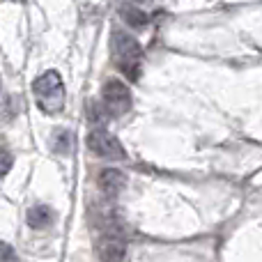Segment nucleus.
I'll return each instance as SVG.
<instances>
[{
	"instance_id": "1",
	"label": "nucleus",
	"mask_w": 262,
	"mask_h": 262,
	"mask_svg": "<svg viewBox=\"0 0 262 262\" xmlns=\"http://www.w3.org/2000/svg\"><path fill=\"white\" fill-rule=\"evenodd\" d=\"M111 58H113L115 67L124 74L127 78L136 81L140 74V60H143V49H140L138 39L129 35L127 30L115 28L111 32Z\"/></svg>"
},
{
	"instance_id": "2",
	"label": "nucleus",
	"mask_w": 262,
	"mask_h": 262,
	"mask_svg": "<svg viewBox=\"0 0 262 262\" xmlns=\"http://www.w3.org/2000/svg\"><path fill=\"white\" fill-rule=\"evenodd\" d=\"M32 92L37 97V106H39L44 113L53 115L60 113L64 106V85H62V78H60L58 72L49 69L44 72L35 83H32Z\"/></svg>"
},
{
	"instance_id": "3",
	"label": "nucleus",
	"mask_w": 262,
	"mask_h": 262,
	"mask_svg": "<svg viewBox=\"0 0 262 262\" xmlns=\"http://www.w3.org/2000/svg\"><path fill=\"white\" fill-rule=\"evenodd\" d=\"M101 104H104L106 115L111 118H120L131 108V92L118 78H108L101 88Z\"/></svg>"
},
{
	"instance_id": "4",
	"label": "nucleus",
	"mask_w": 262,
	"mask_h": 262,
	"mask_svg": "<svg viewBox=\"0 0 262 262\" xmlns=\"http://www.w3.org/2000/svg\"><path fill=\"white\" fill-rule=\"evenodd\" d=\"M88 147H90V152H95L101 159H111V161H124L127 159V149L122 147V143L113 134H108L106 129L90 131Z\"/></svg>"
},
{
	"instance_id": "5",
	"label": "nucleus",
	"mask_w": 262,
	"mask_h": 262,
	"mask_svg": "<svg viewBox=\"0 0 262 262\" xmlns=\"http://www.w3.org/2000/svg\"><path fill=\"white\" fill-rule=\"evenodd\" d=\"M97 184L106 195H118L127 184V177L118 170V168H104L97 177Z\"/></svg>"
},
{
	"instance_id": "6",
	"label": "nucleus",
	"mask_w": 262,
	"mask_h": 262,
	"mask_svg": "<svg viewBox=\"0 0 262 262\" xmlns=\"http://www.w3.org/2000/svg\"><path fill=\"white\" fill-rule=\"evenodd\" d=\"M97 251H99L101 262H122L124 253H127L122 239H115V237H106V239H101V244H99Z\"/></svg>"
},
{
	"instance_id": "7",
	"label": "nucleus",
	"mask_w": 262,
	"mask_h": 262,
	"mask_svg": "<svg viewBox=\"0 0 262 262\" xmlns=\"http://www.w3.org/2000/svg\"><path fill=\"white\" fill-rule=\"evenodd\" d=\"M55 219V212L46 205H35V207L28 209V226L35 228V230H44L53 223Z\"/></svg>"
},
{
	"instance_id": "8",
	"label": "nucleus",
	"mask_w": 262,
	"mask_h": 262,
	"mask_svg": "<svg viewBox=\"0 0 262 262\" xmlns=\"http://www.w3.org/2000/svg\"><path fill=\"white\" fill-rule=\"evenodd\" d=\"M120 16H122V21L127 23L129 28H134V30H140V28L147 26V14L143 12V9L134 7V5H122L120 7Z\"/></svg>"
},
{
	"instance_id": "9",
	"label": "nucleus",
	"mask_w": 262,
	"mask_h": 262,
	"mask_svg": "<svg viewBox=\"0 0 262 262\" xmlns=\"http://www.w3.org/2000/svg\"><path fill=\"white\" fill-rule=\"evenodd\" d=\"M55 138H58V140L53 143V149H55L58 154H67V149H69V138H72V136H69L67 131H60Z\"/></svg>"
},
{
	"instance_id": "10",
	"label": "nucleus",
	"mask_w": 262,
	"mask_h": 262,
	"mask_svg": "<svg viewBox=\"0 0 262 262\" xmlns=\"http://www.w3.org/2000/svg\"><path fill=\"white\" fill-rule=\"evenodd\" d=\"M9 166H12V154H9L7 147H3V168H0V172H3V175H7Z\"/></svg>"
},
{
	"instance_id": "11",
	"label": "nucleus",
	"mask_w": 262,
	"mask_h": 262,
	"mask_svg": "<svg viewBox=\"0 0 262 262\" xmlns=\"http://www.w3.org/2000/svg\"><path fill=\"white\" fill-rule=\"evenodd\" d=\"M3 262H18V260H16V255H14V251H12V246H9V244H3Z\"/></svg>"
},
{
	"instance_id": "12",
	"label": "nucleus",
	"mask_w": 262,
	"mask_h": 262,
	"mask_svg": "<svg viewBox=\"0 0 262 262\" xmlns=\"http://www.w3.org/2000/svg\"><path fill=\"white\" fill-rule=\"evenodd\" d=\"M136 3H147V0H136Z\"/></svg>"
}]
</instances>
